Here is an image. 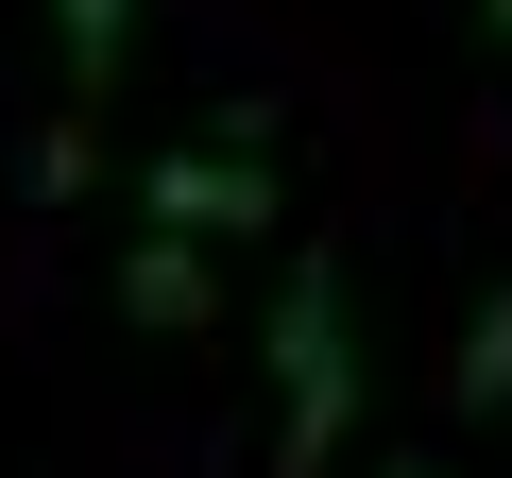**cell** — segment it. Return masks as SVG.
Returning <instances> with one entry per match:
<instances>
[{
  "label": "cell",
  "mask_w": 512,
  "mask_h": 478,
  "mask_svg": "<svg viewBox=\"0 0 512 478\" xmlns=\"http://www.w3.org/2000/svg\"><path fill=\"white\" fill-rule=\"evenodd\" d=\"M342 427H359V342H342V274L308 257L274 291V461H256V478H325Z\"/></svg>",
  "instance_id": "6da1fadb"
},
{
  "label": "cell",
  "mask_w": 512,
  "mask_h": 478,
  "mask_svg": "<svg viewBox=\"0 0 512 478\" xmlns=\"http://www.w3.org/2000/svg\"><path fill=\"white\" fill-rule=\"evenodd\" d=\"M137 205L171 239H256V222H274V154H256V137H188V154L137 171Z\"/></svg>",
  "instance_id": "7a4b0ae2"
},
{
  "label": "cell",
  "mask_w": 512,
  "mask_h": 478,
  "mask_svg": "<svg viewBox=\"0 0 512 478\" xmlns=\"http://www.w3.org/2000/svg\"><path fill=\"white\" fill-rule=\"evenodd\" d=\"M444 410H461V427H495V410H512V291H478V308H461V359H444Z\"/></svg>",
  "instance_id": "3957f363"
},
{
  "label": "cell",
  "mask_w": 512,
  "mask_h": 478,
  "mask_svg": "<svg viewBox=\"0 0 512 478\" xmlns=\"http://www.w3.org/2000/svg\"><path fill=\"white\" fill-rule=\"evenodd\" d=\"M120 308H137V325H205V239H171V222H154L137 257H120Z\"/></svg>",
  "instance_id": "277c9868"
},
{
  "label": "cell",
  "mask_w": 512,
  "mask_h": 478,
  "mask_svg": "<svg viewBox=\"0 0 512 478\" xmlns=\"http://www.w3.org/2000/svg\"><path fill=\"white\" fill-rule=\"evenodd\" d=\"M52 35H69V103L120 86V35H137V0H52Z\"/></svg>",
  "instance_id": "5b68a950"
},
{
  "label": "cell",
  "mask_w": 512,
  "mask_h": 478,
  "mask_svg": "<svg viewBox=\"0 0 512 478\" xmlns=\"http://www.w3.org/2000/svg\"><path fill=\"white\" fill-rule=\"evenodd\" d=\"M478 18H495V35H512V0H478Z\"/></svg>",
  "instance_id": "8992f818"
},
{
  "label": "cell",
  "mask_w": 512,
  "mask_h": 478,
  "mask_svg": "<svg viewBox=\"0 0 512 478\" xmlns=\"http://www.w3.org/2000/svg\"><path fill=\"white\" fill-rule=\"evenodd\" d=\"M393 478H444V461H393Z\"/></svg>",
  "instance_id": "52a82bcc"
}]
</instances>
